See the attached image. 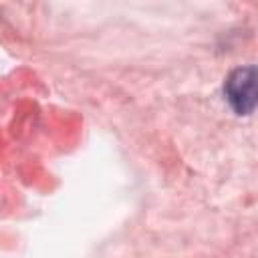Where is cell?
<instances>
[{
    "mask_svg": "<svg viewBox=\"0 0 258 258\" xmlns=\"http://www.w3.org/2000/svg\"><path fill=\"white\" fill-rule=\"evenodd\" d=\"M224 99L236 115H250L256 107V67L234 69L224 81Z\"/></svg>",
    "mask_w": 258,
    "mask_h": 258,
    "instance_id": "6da1fadb",
    "label": "cell"
}]
</instances>
